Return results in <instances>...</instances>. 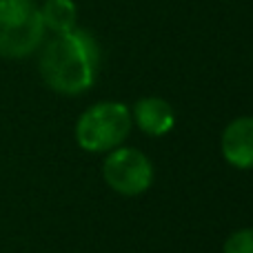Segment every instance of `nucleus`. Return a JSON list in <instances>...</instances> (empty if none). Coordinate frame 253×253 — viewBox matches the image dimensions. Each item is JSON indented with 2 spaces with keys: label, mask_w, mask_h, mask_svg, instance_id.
I'll list each match as a JSON object with an SVG mask.
<instances>
[{
  "label": "nucleus",
  "mask_w": 253,
  "mask_h": 253,
  "mask_svg": "<svg viewBox=\"0 0 253 253\" xmlns=\"http://www.w3.org/2000/svg\"><path fill=\"white\" fill-rule=\"evenodd\" d=\"M40 76L53 91L65 96L91 89L100 67V47L87 29H76L56 34V38L44 44L40 53Z\"/></svg>",
  "instance_id": "obj_1"
},
{
  "label": "nucleus",
  "mask_w": 253,
  "mask_h": 253,
  "mask_svg": "<svg viewBox=\"0 0 253 253\" xmlns=\"http://www.w3.org/2000/svg\"><path fill=\"white\" fill-rule=\"evenodd\" d=\"M44 25L34 0H0V56L25 58L42 44Z\"/></svg>",
  "instance_id": "obj_2"
},
{
  "label": "nucleus",
  "mask_w": 253,
  "mask_h": 253,
  "mask_svg": "<svg viewBox=\"0 0 253 253\" xmlns=\"http://www.w3.org/2000/svg\"><path fill=\"white\" fill-rule=\"evenodd\" d=\"M133 118L123 102H98L80 116L76 125V140L84 151L100 153L120 147L129 135Z\"/></svg>",
  "instance_id": "obj_3"
},
{
  "label": "nucleus",
  "mask_w": 253,
  "mask_h": 253,
  "mask_svg": "<svg viewBox=\"0 0 253 253\" xmlns=\"http://www.w3.org/2000/svg\"><path fill=\"white\" fill-rule=\"evenodd\" d=\"M105 180L114 191L123 196H138L153 182L151 160L133 147H116L105 160Z\"/></svg>",
  "instance_id": "obj_4"
},
{
  "label": "nucleus",
  "mask_w": 253,
  "mask_h": 253,
  "mask_svg": "<svg viewBox=\"0 0 253 253\" xmlns=\"http://www.w3.org/2000/svg\"><path fill=\"white\" fill-rule=\"evenodd\" d=\"M222 156L238 169L253 167V118H236L222 133Z\"/></svg>",
  "instance_id": "obj_5"
},
{
  "label": "nucleus",
  "mask_w": 253,
  "mask_h": 253,
  "mask_svg": "<svg viewBox=\"0 0 253 253\" xmlns=\"http://www.w3.org/2000/svg\"><path fill=\"white\" fill-rule=\"evenodd\" d=\"M131 118L135 120V125L140 126V131H144L147 135H156V138L158 135L169 133L175 125L173 107L158 96L140 98L133 107Z\"/></svg>",
  "instance_id": "obj_6"
},
{
  "label": "nucleus",
  "mask_w": 253,
  "mask_h": 253,
  "mask_svg": "<svg viewBox=\"0 0 253 253\" xmlns=\"http://www.w3.org/2000/svg\"><path fill=\"white\" fill-rule=\"evenodd\" d=\"M40 16H42L44 29L53 31V34H67V31L76 29L78 22V9H76L74 0H44L40 7Z\"/></svg>",
  "instance_id": "obj_7"
},
{
  "label": "nucleus",
  "mask_w": 253,
  "mask_h": 253,
  "mask_svg": "<svg viewBox=\"0 0 253 253\" xmlns=\"http://www.w3.org/2000/svg\"><path fill=\"white\" fill-rule=\"evenodd\" d=\"M224 253H253V229H240L224 242Z\"/></svg>",
  "instance_id": "obj_8"
}]
</instances>
